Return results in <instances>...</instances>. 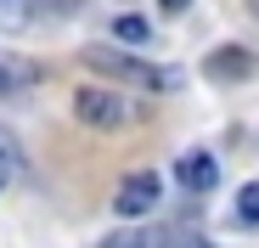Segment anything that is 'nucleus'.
I'll list each match as a JSON object with an SVG mask.
<instances>
[{
  "instance_id": "ddd939ff",
  "label": "nucleus",
  "mask_w": 259,
  "mask_h": 248,
  "mask_svg": "<svg viewBox=\"0 0 259 248\" xmlns=\"http://www.w3.org/2000/svg\"><path fill=\"white\" fill-rule=\"evenodd\" d=\"M158 6H163V17H181V12L192 6V0H158Z\"/></svg>"
},
{
  "instance_id": "4468645a",
  "label": "nucleus",
  "mask_w": 259,
  "mask_h": 248,
  "mask_svg": "<svg viewBox=\"0 0 259 248\" xmlns=\"http://www.w3.org/2000/svg\"><path fill=\"white\" fill-rule=\"evenodd\" d=\"M242 6H248V17H253V23H259V0H242Z\"/></svg>"
},
{
  "instance_id": "1a4fd4ad",
  "label": "nucleus",
  "mask_w": 259,
  "mask_h": 248,
  "mask_svg": "<svg viewBox=\"0 0 259 248\" xmlns=\"http://www.w3.org/2000/svg\"><path fill=\"white\" fill-rule=\"evenodd\" d=\"M231 226L259 231V181H248V186L237 192V203H231Z\"/></svg>"
},
{
  "instance_id": "423d86ee",
  "label": "nucleus",
  "mask_w": 259,
  "mask_h": 248,
  "mask_svg": "<svg viewBox=\"0 0 259 248\" xmlns=\"http://www.w3.org/2000/svg\"><path fill=\"white\" fill-rule=\"evenodd\" d=\"M203 68H208V79H220V85H237V79H248V73H253V57H248V51H237V46H226V51H214Z\"/></svg>"
},
{
  "instance_id": "9b49d317",
  "label": "nucleus",
  "mask_w": 259,
  "mask_h": 248,
  "mask_svg": "<svg viewBox=\"0 0 259 248\" xmlns=\"http://www.w3.org/2000/svg\"><path fill=\"white\" fill-rule=\"evenodd\" d=\"M0 170H12V181H23L28 175V158H23V147H17V136L0 124Z\"/></svg>"
},
{
  "instance_id": "6e6552de",
  "label": "nucleus",
  "mask_w": 259,
  "mask_h": 248,
  "mask_svg": "<svg viewBox=\"0 0 259 248\" xmlns=\"http://www.w3.org/2000/svg\"><path fill=\"white\" fill-rule=\"evenodd\" d=\"M39 17V0H0V34H23Z\"/></svg>"
},
{
  "instance_id": "39448f33",
  "label": "nucleus",
  "mask_w": 259,
  "mask_h": 248,
  "mask_svg": "<svg viewBox=\"0 0 259 248\" xmlns=\"http://www.w3.org/2000/svg\"><path fill=\"white\" fill-rule=\"evenodd\" d=\"M39 85V68L28 57H12V51H0V96H23Z\"/></svg>"
},
{
  "instance_id": "f8f14e48",
  "label": "nucleus",
  "mask_w": 259,
  "mask_h": 248,
  "mask_svg": "<svg viewBox=\"0 0 259 248\" xmlns=\"http://www.w3.org/2000/svg\"><path fill=\"white\" fill-rule=\"evenodd\" d=\"M169 248H214V242L197 237V231H181V237H169Z\"/></svg>"
},
{
  "instance_id": "20e7f679",
  "label": "nucleus",
  "mask_w": 259,
  "mask_h": 248,
  "mask_svg": "<svg viewBox=\"0 0 259 248\" xmlns=\"http://www.w3.org/2000/svg\"><path fill=\"white\" fill-rule=\"evenodd\" d=\"M175 181H181L192 197L214 192V186H220V158H214L208 147H192V152H181V158H175Z\"/></svg>"
},
{
  "instance_id": "f03ea898",
  "label": "nucleus",
  "mask_w": 259,
  "mask_h": 248,
  "mask_svg": "<svg viewBox=\"0 0 259 248\" xmlns=\"http://www.w3.org/2000/svg\"><path fill=\"white\" fill-rule=\"evenodd\" d=\"M73 118L91 124V130H102V136H113V130H124V124H147V102L124 96L113 85H84L73 96Z\"/></svg>"
},
{
  "instance_id": "7ed1b4c3",
  "label": "nucleus",
  "mask_w": 259,
  "mask_h": 248,
  "mask_svg": "<svg viewBox=\"0 0 259 248\" xmlns=\"http://www.w3.org/2000/svg\"><path fill=\"white\" fill-rule=\"evenodd\" d=\"M158 197H163V175H152V170H130V175L118 181V192H113V215H118V220H141Z\"/></svg>"
},
{
  "instance_id": "2eb2a0df",
  "label": "nucleus",
  "mask_w": 259,
  "mask_h": 248,
  "mask_svg": "<svg viewBox=\"0 0 259 248\" xmlns=\"http://www.w3.org/2000/svg\"><path fill=\"white\" fill-rule=\"evenodd\" d=\"M6 186H12V170H0V192H6Z\"/></svg>"
},
{
  "instance_id": "f257e3e1",
  "label": "nucleus",
  "mask_w": 259,
  "mask_h": 248,
  "mask_svg": "<svg viewBox=\"0 0 259 248\" xmlns=\"http://www.w3.org/2000/svg\"><path fill=\"white\" fill-rule=\"evenodd\" d=\"M84 68H96L113 79V91L118 85H136V91H175L181 85V73L175 68H158V62H141L136 51H118V46H84L79 51Z\"/></svg>"
},
{
  "instance_id": "0eeeda50",
  "label": "nucleus",
  "mask_w": 259,
  "mask_h": 248,
  "mask_svg": "<svg viewBox=\"0 0 259 248\" xmlns=\"http://www.w3.org/2000/svg\"><path fill=\"white\" fill-rule=\"evenodd\" d=\"M102 248H169V231L163 226H118Z\"/></svg>"
},
{
  "instance_id": "9d476101",
  "label": "nucleus",
  "mask_w": 259,
  "mask_h": 248,
  "mask_svg": "<svg viewBox=\"0 0 259 248\" xmlns=\"http://www.w3.org/2000/svg\"><path fill=\"white\" fill-rule=\"evenodd\" d=\"M113 39H118V51H124V46H147V39H152V23L136 17V12H124V17H113Z\"/></svg>"
}]
</instances>
